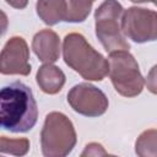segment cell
Segmentation results:
<instances>
[{
    "mask_svg": "<svg viewBox=\"0 0 157 157\" xmlns=\"http://www.w3.org/2000/svg\"><path fill=\"white\" fill-rule=\"evenodd\" d=\"M38 108L29 86L13 81L0 88V129L27 132L37 123Z\"/></svg>",
    "mask_w": 157,
    "mask_h": 157,
    "instance_id": "cell-1",
    "label": "cell"
},
{
    "mask_svg": "<svg viewBox=\"0 0 157 157\" xmlns=\"http://www.w3.org/2000/svg\"><path fill=\"white\" fill-rule=\"evenodd\" d=\"M65 64L87 81H102L108 75V60L81 33H69L63 42Z\"/></svg>",
    "mask_w": 157,
    "mask_h": 157,
    "instance_id": "cell-2",
    "label": "cell"
},
{
    "mask_svg": "<svg viewBox=\"0 0 157 157\" xmlns=\"http://www.w3.org/2000/svg\"><path fill=\"white\" fill-rule=\"evenodd\" d=\"M77 141L72 121L60 112L47 114L42 131L40 147L45 157H65L75 147Z\"/></svg>",
    "mask_w": 157,
    "mask_h": 157,
    "instance_id": "cell-3",
    "label": "cell"
},
{
    "mask_svg": "<svg viewBox=\"0 0 157 157\" xmlns=\"http://www.w3.org/2000/svg\"><path fill=\"white\" fill-rule=\"evenodd\" d=\"M108 75L114 90L124 97H136L144 90V77L139 64L129 50L109 53Z\"/></svg>",
    "mask_w": 157,
    "mask_h": 157,
    "instance_id": "cell-4",
    "label": "cell"
},
{
    "mask_svg": "<svg viewBox=\"0 0 157 157\" xmlns=\"http://www.w3.org/2000/svg\"><path fill=\"white\" fill-rule=\"evenodd\" d=\"M123 11V6L117 0H104L94 12L96 36L107 53L130 49L119 26Z\"/></svg>",
    "mask_w": 157,
    "mask_h": 157,
    "instance_id": "cell-5",
    "label": "cell"
},
{
    "mask_svg": "<svg viewBox=\"0 0 157 157\" xmlns=\"http://www.w3.org/2000/svg\"><path fill=\"white\" fill-rule=\"evenodd\" d=\"M121 33L135 43L153 42L157 38V13L153 10L132 6L121 13Z\"/></svg>",
    "mask_w": 157,
    "mask_h": 157,
    "instance_id": "cell-6",
    "label": "cell"
},
{
    "mask_svg": "<svg viewBox=\"0 0 157 157\" xmlns=\"http://www.w3.org/2000/svg\"><path fill=\"white\" fill-rule=\"evenodd\" d=\"M67 102L76 113L88 118L103 115L109 105L105 93L87 82L75 85L67 93Z\"/></svg>",
    "mask_w": 157,
    "mask_h": 157,
    "instance_id": "cell-7",
    "label": "cell"
},
{
    "mask_svg": "<svg viewBox=\"0 0 157 157\" xmlns=\"http://www.w3.org/2000/svg\"><path fill=\"white\" fill-rule=\"evenodd\" d=\"M31 72L29 49L22 37L10 38L0 52V74L27 76Z\"/></svg>",
    "mask_w": 157,
    "mask_h": 157,
    "instance_id": "cell-8",
    "label": "cell"
},
{
    "mask_svg": "<svg viewBox=\"0 0 157 157\" xmlns=\"http://www.w3.org/2000/svg\"><path fill=\"white\" fill-rule=\"evenodd\" d=\"M32 49L42 63L53 64L60 56V38L53 29H42L34 34Z\"/></svg>",
    "mask_w": 157,
    "mask_h": 157,
    "instance_id": "cell-9",
    "label": "cell"
},
{
    "mask_svg": "<svg viewBox=\"0 0 157 157\" xmlns=\"http://www.w3.org/2000/svg\"><path fill=\"white\" fill-rule=\"evenodd\" d=\"M36 80L44 93L55 94L61 91L65 83V74L60 67L53 64H44L38 69Z\"/></svg>",
    "mask_w": 157,
    "mask_h": 157,
    "instance_id": "cell-10",
    "label": "cell"
},
{
    "mask_svg": "<svg viewBox=\"0 0 157 157\" xmlns=\"http://www.w3.org/2000/svg\"><path fill=\"white\" fill-rule=\"evenodd\" d=\"M37 15L48 26H54L66 17L65 0H38L36 4Z\"/></svg>",
    "mask_w": 157,
    "mask_h": 157,
    "instance_id": "cell-11",
    "label": "cell"
},
{
    "mask_svg": "<svg viewBox=\"0 0 157 157\" xmlns=\"http://www.w3.org/2000/svg\"><path fill=\"white\" fill-rule=\"evenodd\" d=\"M96 0H65L66 2V22L78 23L83 22L92 9Z\"/></svg>",
    "mask_w": 157,
    "mask_h": 157,
    "instance_id": "cell-12",
    "label": "cell"
},
{
    "mask_svg": "<svg viewBox=\"0 0 157 157\" xmlns=\"http://www.w3.org/2000/svg\"><path fill=\"white\" fill-rule=\"evenodd\" d=\"M29 151V140L26 137L10 139L0 136V153H10L13 156H25Z\"/></svg>",
    "mask_w": 157,
    "mask_h": 157,
    "instance_id": "cell-13",
    "label": "cell"
},
{
    "mask_svg": "<svg viewBox=\"0 0 157 157\" xmlns=\"http://www.w3.org/2000/svg\"><path fill=\"white\" fill-rule=\"evenodd\" d=\"M156 129H150L144 131L136 140L135 152L141 157L156 156Z\"/></svg>",
    "mask_w": 157,
    "mask_h": 157,
    "instance_id": "cell-14",
    "label": "cell"
},
{
    "mask_svg": "<svg viewBox=\"0 0 157 157\" xmlns=\"http://www.w3.org/2000/svg\"><path fill=\"white\" fill-rule=\"evenodd\" d=\"M107 155L108 152L103 148L101 144H97V142H91L86 145L83 152L81 153V156H107Z\"/></svg>",
    "mask_w": 157,
    "mask_h": 157,
    "instance_id": "cell-15",
    "label": "cell"
},
{
    "mask_svg": "<svg viewBox=\"0 0 157 157\" xmlns=\"http://www.w3.org/2000/svg\"><path fill=\"white\" fill-rule=\"evenodd\" d=\"M7 26H9V18L6 13L2 10H0V37L6 32Z\"/></svg>",
    "mask_w": 157,
    "mask_h": 157,
    "instance_id": "cell-16",
    "label": "cell"
},
{
    "mask_svg": "<svg viewBox=\"0 0 157 157\" xmlns=\"http://www.w3.org/2000/svg\"><path fill=\"white\" fill-rule=\"evenodd\" d=\"M11 7L17 9V10H22L28 5V0H5Z\"/></svg>",
    "mask_w": 157,
    "mask_h": 157,
    "instance_id": "cell-17",
    "label": "cell"
},
{
    "mask_svg": "<svg viewBox=\"0 0 157 157\" xmlns=\"http://www.w3.org/2000/svg\"><path fill=\"white\" fill-rule=\"evenodd\" d=\"M131 2H135V4H142V2H152V4H156V0H130Z\"/></svg>",
    "mask_w": 157,
    "mask_h": 157,
    "instance_id": "cell-18",
    "label": "cell"
}]
</instances>
